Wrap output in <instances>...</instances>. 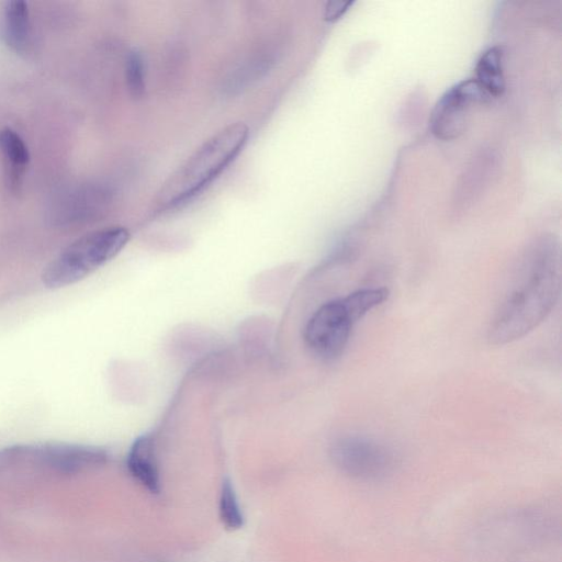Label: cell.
<instances>
[{"instance_id": "6da1fadb", "label": "cell", "mask_w": 562, "mask_h": 562, "mask_svg": "<svg viewBox=\"0 0 562 562\" xmlns=\"http://www.w3.org/2000/svg\"><path fill=\"white\" fill-rule=\"evenodd\" d=\"M560 291L559 244L552 236H542L520 258L513 282L488 325V342L503 346L536 329L554 308Z\"/></svg>"}, {"instance_id": "7a4b0ae2", "label": "cell", "mask_w": 562, "mask_h": 562, "mask_svg": "<svg viewBox=\"0 0 562 562\" xmlns=\"http://www.w3.org/2000/svg\"><path fill=\"white\" fill-rule=\"evenodd\" d=\"M248 126L232 123L207 138L161 184L153 199L154 212L175 209L210 184L243 150Z\"/></svg>"}, {"instance_id": "3957f363", "label": "cell", "mask_w": 562, "mask_h": 562, "mask_svg": "<svg viewBox=\"0 0 562 562\" xmlns=\"http://www.w3.org/2000/svg\"><path fill=\"white\" fill-rule=\"evenodd\" d=\"M384 286L362 288L321 305L308 318L304 341L324 360L338 358L348 345L355 324L389 297Z\"/></svg>"}, {"instance_id": "277c9868", "label": "cell", "mask_w": 562, "mask_h": 562, "mask_svg": "<svg viewBox=\"0 0 562 562\" xmlns=\"http://www.w3.org/2000/svg\"><path fill=\"white\" fill-rule=\"evenodd\" d=\"M130 236L123 226H108L77 238L45 267L41 277L43 284L59 289L85 279L114 258Z\"/></svg>"}, {"instance_id": "5b68a950", "label": "cell", "mask_w": 562, "mask_h": 562, "mask_svg": "<svg viewBox=\"0 0 562 562\" xmlns=\"http://www.w3.org/2000/svg\"><path fill=\"white\" fill-rule=\"evenodd\" d=\"M491 98L474 79L461 80L438 99L429 119L431 134L440 140H453L463 134L471 111Z\"/></svg>"}, {"instance_id": "8992f818", "label": "cell", "mask_w": 562, "mask_h": 562, "mask_svg": "<svg viewBox=\"0 0 562 562\" xmlns=\"http://www.w3.org/2000/svg\"><path fill=\"white\" fill-rule=\"evenodd\" d=\"M329 456L342 473L360 480L383 477L393 467L391 451L382 443L363 436L338 438L330 446Z\"/></svg>"}, {"instance_id": "52a82bcc", "label": "cell", "mask_w": 562, "mask_h": 562, "mask_svg": "<svg viewBox=\"0 0 562 562\" xmlns=\"http://www.w3.org/2000/svg\"><path fill=\"white\" fill-rule=\"evenodd\" d=\"M34 454L49 467L60 470H81L106 462L104 450L89 446L54 443L36 447Z\"/></svg>"}, {"instance_id": "ba28073f", "label": "cell", "mask_w": 562, "mask_h": 562, "mask_svg": "<svg viewBox=\"0 0 562 562\" xmlns=\"http://www.w3.org/2000/svg\"><path fill=\"white\" fill-rule=\"evenodd\" d=\"M126 465L131 475L150 493L160 491L155 445L149 435H143L133 442L127 454Z\"/></svg>"}, {"instance_id": "9c48e42d", "label": "cell", "mask_w": 562, "mask_h": 562, "mask_svg": "<svg viewBox=\"0 0 562 562\" xmlns=\"http://www.w3.org/2000/svg\"><path fill=\"white\" fill-rule=\"evenodd\" d=\"M1 34L13 49L22 52L30 42L31 23L29 5L24 0H9L1 10Z\"/></svg>"}, {"instance_id": "30bf717a", "label": "cell", "mask_w": 562, "mask_h": 562, "mask_svg": "<svg viewBox=\"0 0 562 562\" xmlns=\"http://www.w3.org/2000/svg\"><path fill=\"white\" fill-rule=\"evenodd\" d=\"M0 155L7 184L12 189L16 188L29 164L30 153L23 138L11 127L0 128Z\"/></svg>"}, {"instance_id": "8fae6325", "label": "cell", "mask_w": 562, "mask_h": 562, "mask_svg": "<svg viewBox=\"0 0 562 562\" xmlns=\"http://www.w3.org/2000/svg\"><path fill=\"white\" fill-rule=\"evenodd\" d=\"M474 74L473 79L490 98L503 95L506 88L503 47L485 49L476 60Z\"/></svg>"}, {"instance_id": "7c38bea8", "label": "cell", "mask_w": 562, "mask_h": 562, "mask_svg": "<svg viewBox=\"0 0 562 562\" xmlns=\"http://www.w3.org/2000/svg\"><path fill=\"white\" fill-rule=\"evenodd\" d=\"M220 518L223 526L228 530L239 529L244 524L236 493L228 479L223 481L220 496Z\"/></svg>"}, {"instance_id": "4fadbf2b", "label": "cell", "mask_w": 562, "mask_h": 562, "mask_svg": "<svg viewBox=\"0 0 562 562\" xmlns=\"http://www.w3.org/2000/svg\"><path fill=\"white\" fill-rule=\"evenodd\" d=\"M125 77L130 93L135 98L142 97L145 91V66L142 54L136 49L127 54Z\"/></svg>"}, {"instance_id": "5bb4252c", "label": "cell", "mask_w": 562, "mask_h": 562, "mask_svg": "<svg viewBox=\"0 0 562 562\" xmlns=\"http://www.w3.org/2000/svg\"><path fill=\"white\" fill-rule=\"evenodd\" d=\"M355 1L331 0L325 3L324 20L327 22H336L341 19L348 10L353 5Z\"/></svg>"}]
</instances>
